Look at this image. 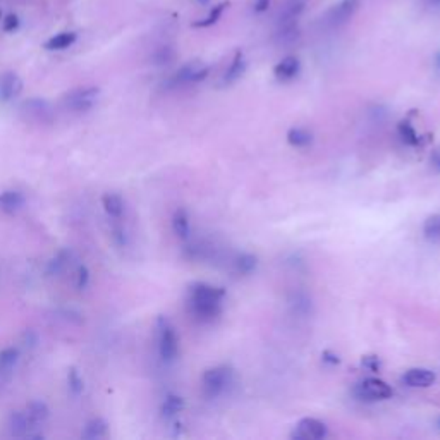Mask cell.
<instances>
[{
    "label": "cell",
    "instance_id": "28",
    "mask_svg": "<svg viewBox=\"0 0 440 440\" xmlns=\"http://www.w3.org/2000/svg\"><path fill=\"white\" fill-rule=\"evenodd\" d=\"M256 268V256L251 253H243L236 258V270L239 273H251Z\"/></svg>",
    "mask_w": 440,
    "mask_h": 440
},
{
    "label": "cell",
    "instance_id": "40",
    "mask_svg": "<svg viewBox=\"0 0 440 440\" xmlns=\"http://www.w3.org/2000/svg\"><path fill=\"white\" fill-rule=\"evenodd\" d=\"M432 167H434L435 172H440V150H435L434 153L430 155Z\"/></svg>",
    "mask_w": 440,
    "mask_h": 440
},
{
    "label": "cell",
    "instance_id": "15",
    "mask_svg": "<svg viewBox=\"0 0 440 440\" xmlns=\"http://www.w3.org/2000/svg\"><path fill=\"white\" fill-rule=\"evenodd\" d=\"M304 11V0H284L277 16V25L279 23H298L299 16Z\"/></svg>",
    "mask_w": 440,
    "mask_h": 440
},
{
    "label": "cell",
    "instance_id": "32",
    "mask_svg": "<svg viewBox=\"0 0 440 440\" xmlns=\"http://www.w3.org/2000/svg\"><path fill=\"white\" fill-rule=\"evenodd\" d=\"M2 26H4V31L13 33V31H16L19 28V18L16 14H7L6 18H4Z\"/></svg>",
    "mask_w": 440,
    "mask_h": 440
},
{
    "label": "cell",
    "instance_id": "4",
    "mask_svg": "<svg viewBox=\"0 0 440 440\" xmlns=\"http://www.w3.org/2000/svg\"><path fill=\"white\" fill-rule=\"evenodd\" d=\"M232 371L227 367L210 368L203 374V392L207 398H217L229 387Z\"/></svg>",
    "mask_w": 440,
    "mask_h": 440
},
{
    "label": "cell",
    "instance_id": "12",
    "mask_svg": "<svg viewBox=\"0 0 440 440\" xmlns=\"http://www.w3.org/2000/svg\"><path fill=\"white\" fill-rule=\"evenodd\" d=\"M435 374L432 370H427V368H411L408 370L406 374L403 375V383H406L408 387H413V388H425L434 386L435 382Z\"/></svg>",
    "mask_w": 440,
    "mask_h": 440
},
{
    "label": "cell",
    "instance_id": "10",
    "mask_svg": "<svg viewBox=\"0 0 440 440\" xmlns=\"http://www.w3.org/2000/svg\"><path fill=\"white\" fill-rule=\"evenodd\" d=\"M23 91V81L16 73H6L0 78V100L4 104H9L14 98H18Z\"/></svg>",
    "mask_w": 440,
    "mask_h": 440
},
{
    "label": "cell",
    "instance_id": "26",
    "mask_svg": "<svg viewBox=\"0 0 440 440\" xmlns=\"http://www.w3.org/2000/svg\"><path fill=\"white\" fill-rule=\"evenodd\" d=\"M423 234H425L427 239L437 241L440 239V213L428 217L423 224Z\"/></svg>",
    "mask_w": 440,
    "mask_h": 440
},
{
    "label": "cell",
    "instance_id": "44",
    "mask_svg": "<svg viewBox=\"0 0 440 440\" xmlns=\"http://www.w3.org/2000/svg\"><path fill=\"white\" fill-rule=\"evenodd\" d=\"M0 18H2V13H0Z\"/></svg>",
    "mask_w": 440,
    "mask_h": 440
},
{
    "label": "cell",
    "instance_id": "17",
    "mask_svg": "<svg viewBox=\"0 0 440 440\" xmlns=\"http://www.w3.org/2000/svg\"><path fill=\"white\" fill-rule=\"evenodd\" d=\"M102 207L110 219H121L124 213V200L117 193H105L102 196Z\"/></svg>",
    "mask_w": 440,
    "mask_h": 440
},
{
    "label": "cell",
    "instance_id": "16",
    "mask_svg": "<svg viewBox=\"0 0 440 440\" xmlns=\"http://www.w3.org/2000/svg\"><path fill=\"white\" fill-rule=\"evenodd\" d=\"M19 362V351L16 347H6L0 351V376L9 380L14 374L16 364Z\"/></svg>",
    "mask_w": 440,
    "mask_h": 440
},
{
    "label": "cell",
    "instance_id": "2",
    "mask_svg": "<svg viewBox=\"0 0 440 440\" xmlns=\"http://www.w3.org/2000/svg\"><path fill=\"white\" fill-rule=\"evenodd\" d=\"M98 98H100V88L98 86H83V88H76L64 95L62 105H64V109L71 110V112L83 114L93 109Z\"/></svg>",
    "mask_w": 440,
    "mask_h": 440
},
{
    "label": "cell",
    "instance_id": "39",
    "mask_svg": "<svg viewBox=\"0 0 440 440\" xmlns=\"http://www.w3.org/2000/svg\"><path fill=\"white\" fill-rule=\"evenodd\" d=\"M322 358H323V362L328 363V364H339V362H340L339 356L334 355V352H331V351H323Z\"/></svg>",
    "mask_w": 440,
    "mask_h": 440
},
{
    "label": "cell",
    "instance_id": "3",
    "mask_svg": "<svg viewBox=\"0 0 440 440\" xmlns=\"http://www.w3.org/2000/svg\"><path fill=\"white\" fill-rule=\"evenodd\" d=\"M157 331H158V355L165 363H172L177 358L179 352V340H177V334L174 331L172 325L165 316H160L157 320Z\"/></svg>",
    "mask_w": 440,
    "mask_h": 440
},
{
    "label": "cell",
    "instance_id": "5",
    "mask_svg": "<svg viewBox=\"0 0 440 440\" xmlns=\"http://www.w3.org/2000/svg\"><path fill=\"white\" fill-rule=\"evenodd\" d=\"M362 401H383L392 398V387L380 379H367L355 388Z\"/></svg>",
    "mask_w": 440,
    "mask_h": 440
},
{
    "label": "cell",
    "instance_id": "24",
    "mask_svg": "<svg viewBox=\"0 0 440 440\" xmlns=\"http://www.w3.org/2000/svg\"><path fill=\"white\" fill-rule=\"evenodd\" d=\"M287 141L289 145L296 146V148H304V146L311 145L313 134L304 128H292L287 133Z\"/></svg>",
    "mask_w": 440,
    "mask_h": 440
},
{
    "label": "cell",
    "instance_id": "36",
    "mask_svg": "<svg viewBox=\"0 0 440 440\" xmlns=\"http://www.w3.org/2000/svg\"><path fill=\"white\" fill-rule=\"evenodd\" d=\"M272 2L273 0H255V2H253V9H255V13H258V14L267 13L268 7L272 6Z\"/></svg>",
    "mask_w": 440,
    "mask_h": 440
},
{
    "label": "cell",
    "instance_id": "35",
    "mask_svg": "<svg viewBox=\"0 0 440 440\" xmlns=\"http://www.w3.org/2000/svg\"><path fill=\"white\" fill-rule=\"evenodd\" d=\"M114 239H116V243L119 244V246H126L128 244V236H126V231L122 227H116L114 229Z\"/></svg>",
    "mask_w": 440,
    "mask_h": 440
},
{
    "label": "cell",
    "instance_id": "23",
    "mask_svg": "<svg viewBox=\"0 0 440 440\" xmlns=\"http://www.w3.org/2000/svg\"><path fill=\"white\" fill-rule=\"evenodd\" d=\"M184 408H186V403H184V399L181 398V396L170 394V396H167V398H165V401H164V404H162L160 411H162V416H164V418L170 420V418H174V416H176L177 413H181Z\"/></svg>",
    "mask_w": 440,
    "mask_h": 440
},
{
    "label": "cell",
    "instance_id": "42",
    "mask_svg": "<svg viewBox=\"0 0 440 440\" xmlns=\"http://www.w3.org/2000/svg\"><path fill=\"white\" fill-rule=\"evenodd\" d=\"M434 61H435V62H434V64H435V67H437V69L440 71V54H437V55H435V59H434Z\"/></svg>",
    "mask_w": 440,
    "mask_h": 440
},
{
    "label": "cell",
    "instance_id": "27",
    "mask_svg": "<svg viewBox=\"0 0 440 440\" xmlns=\"http://www.w3.org/2000/svg\"><path fill=\"white\" fill-rule=\"evenodd\" d=\"M398 133H399V136H401V140L406 143V145L416 146L420 143L418 134H416L415 128L410 124V122H401V124L398 126Z\"/></svg>",
    "mask_w": 440,
    "mask_h": 440
},
{
    "label": "cell",
    "instance_id": "31",
    "mask_svg": "<svg viewBox=\"0 0 440 440\" xmlns=\"http://www.w3.org/2000/svg\"><path fill=\"white\" fill-rule=\"evenodd\" d=\"M88 284H90V270L86 265H81V267L78 268L76 287L79 289V291H85V289L88 287Z\"/></svg>",
    "mask_w": 440,
    "mask_h": 440
},
{
    "label": "cell",
    "instance_id": "6",
    "mask_svg": "<svg viewBox=\"0 0 440 440\" xmlns=\"http://www.w3.org/2000/svg\"><path fill=\"white\" fill-rule=\"evenodd\" d=\"M359 4H362V0H340L339 4H335V6L328 11L325 23L331 28L344 26L352 16L358 13Z\"/></svg>",
    "mask_w": 440,
    "mask_h": 440
},
{
    "label": "cell",
    "instance_id": "41",
    "mask_svg": "<svg viewBox=\"0 0 440 440\" xmlns=\"http://www.w3.org/2000/svg\"><path fill=\"white\" fill-rule=\"evenodd\" d=\"M427 4L430 7H440V0H427Z\"/></svg>",
    "mask_w": 440,
    "mask_h": 440
},
{
    "label": "cell",
    "instance_id": "11",
    "mask_svg": "<svg viewBox=\"0 0 440 440\" xmlns=\"http://www.w3.org/2000/svg\"><path fill=\"white\" fill-rule=\"evenodd\" d=\"M38 425V423L31 422L30 416L26 415V411H13L9 415V420H7V428H9V434L11 437L16 439H25L26 434L30 432L31 427Z\"/></svg>",
    "mask_w": 440,
    "mask_h": 440
},
{
    "label": "cell",
    "instance_id": "22",
    "mask_svg": "<svg viewBox=\"0 0 440 440\" xmlns=\"http://www.w3.org/2000/svg\"><path fill=\"white\" fill-rule=\"evenodd\" d=\"M26 415L30 416L31 422L42 425V423H45L47 420H49L50 408L43 401H30L26 406Z\"/></svg>",
    "mask_w": 440,
    "mask_h": 440
},
{
    "label": "cell",
    "instance_id": "30",
    "mask_svg": "<svg viewBox=\"0 0 440 440\" xmlns=\"http://www.w3.org/2000/svg\"><path fill=\"white\" fill-rule=\"evenodd\" d=\"M225 7H227V4H225V2L219 4V6H215V7H212L207 18H203V19H201V21H198V23H194V26H196V28L213 26L220 19V16H222V13H224Z\"/></svg>",
    "mask_w": 440,
    "mask_h": 440
},
{
    "label": "cell",
    "instance_id": "43",
    "mask_svg": "<svg viewBox=\"0 0 440 440\" xmlns=\"http://www.w3.org/2000/svg\"><path fill=\"white\" fill-rule=\"evenodd\" d=\"M198 2H200V4H201V6H208V4H210V0H198Z\"/></svg>",
    "mask_w": 440,
    "mask_h": 440
},
{
    "label": "cell",
    "instance_id": "34",
    "mask_svg": "<svg viewBox=\"0 0 440 440\" xmlns=\"http://www.w3.org/2000/svg\"><path fill=\"white\" fill-rule=\"evenodd\" d=\"M363 367L371 371H379L380 359L376 358V356H363Z\"/></svg>",
    "mask_w": 440,
    "mask_h": 440
},
{
    "label": "cell",
    "instance_id": "14",
    "mask_svg": "<svg viewBox=\"0 0 440 440\" xmlns=\"http://www.w3.org/2000/svg\"><path fill=\"white\" fill-rule=\"evenodd\" d=\"M299 67H301L299 59L289 55V57H284L283 61L275 66L273 74H275V78L279 79V81L283 83L291 81V79H295L299 74Z\"/></svg>",
    "mask_w": 440,
    "mask_h": 440
},
{
    "label": "cell",
    "instance_id": "21",
    "mask_svg": "<svg viewBox=\"0 0 440 440\" xmlns=\"http://www.w3.org/2000/svg\"><path fill=\"white\" fill-rule=\"evenodd\" d=\"M74 42H76V33H73V31H64V33H59L50 40H47L43 47H45L47 50H50V52H55V50L69 49Z\"/></svg>",
    "mask_w": 440,
    "mask_h": 440
},
{
    "label": "cell",
    "instance_id": "19",
    "mask_svg": "<svg viewBox=\"0 0 440 440\" xmlns=\"http://www.w3.org/2000/svg\"><path fill=\"white\" fill-rule=\"evenodd\" d=\"M107 428H109V425H107L105 420H102V418L90 420V422L85 425V428H83L81 439H85V440H97V439L105 437Z\"/></svg>",
    "mask_w": 440,
    "mask_h": 440
},
{
    "label": "cell",
    "instance_id": "8",
    "mask_svg": "<svg viewBox=\"0 0 440 440\" xmlns=\"http://www.w3.org/2000/svg\"><path fill=\"white\" fill-rule=\"evenodd\" d=\"M208 66L201 61H191L184 64L174 74V85H191V83H200L208 76Z\"/></svg>",
    "mask_w": 440,
    "mask_h": 440
},
{
    "label": "cell",
    "instance_id": "25",
    "mask_svg": "<svg viewBox=\"0 0 440 440\" xmlns=\"http://www.w3.org/2000/svg\"><path fill=\"white\" fill-rule=\"evenodd\" d=\"M67 261H69V251H66V249H61V251H59L57 255H55L54 258L49 261V265H47V275L49 277L59 275V273H61L66 268Z\"/></svg>",
    "mask_w": 440,
    "mask_h": 440
},
{
    "label": "cell",
    "instance_id": "9",
    "mask_svg": "<svg viewBox=\"0 0 440 440\" xmlns=\"http://www.w3.org/2000/svg\"><path fill=\"white\" fill-rule=\"evenodd\" d=\"M323 437H327V425L316 418H303L292 434V439L296 440H320Z\"/></svg>",
    "mask_w": 440,
    "mask_h": 440
},
{
    "label": "cell",
    "instance_id": "38",
    "mask_svg": "<svg viewBox=\"0 0 440 440\" xmlns=\"http://www.w3.org/2000/svg\"><path fill=\"white\" fill-rule=\"evenodd\" d=\"M157 64H167V62H170V59H172V52H170L169 49H162L160 52L157 54Z\"/></svg>",
    "mask_w": 440,
    "mask_h": 440
},
{
    "label": "cell",
    "instance_id": "33",
    "mask_svg": "<svg viewBox=\"0 0 440 440\" xmlns=\"http://www.w3.org/2000/svg\"><path fill=\"white\" fill-rule=\"evenodd\" d=\"M295 308H296V311H299V313H307L308 310H310V307H311V303H310V299L307 298V296L304 295H299V296H296V299H295Z\"/></svg>",
    "mask_w": 440,
    "mask_h": 440
},
{
    "label": "cell",
    "instance_id": "13",
    "mask_svg": "<svg viewBox=\"0 0 440 440\" xmlns=\"http://www.w3.org/2000/svg\"><path fill=\"white\" fill-rule=\"evenodd\" d=\"M26 203L25 194L21 191H16V189H6V191L0 193V212L6 213V215H14L19 210H23Z\"/></svg>",
    "mask_w": 440,
    "mask_h": 440
},
{
    "label": "cell",
    "instance_id": "29",
    "mask_svg": "<svg viewBox=\"0 0 440 440\" xmlns=\"http://www.w3.org/2000/svg\"><path fill=\"white\" fill-rule=\"evenodd\" d=\"M67 386H69V391L74 396H79L85 391V382H83L81 375H79V371L74 367H71L69 371H67Z\"/></svg>",
    "mask_w": 440,
    "mask_h": 440
},
{
    "label": "cell",
    "instance_id": "7",
    "mask_svg": "<svg viewBox=\"0 0 440 440\" xmlns=\"http://www.w3.org/2000/svg\"><path fill=\"white\" fill-rule=\"evenodd\" d=\"M21 109L26 119L38 122V124H50L54 121L52 107H50L49 102L42 100V98H30V100L23 104Z\"/></svg>",
    "mask_w": 440,
    "mask_h": 440
},
{
    "label": "cell",
    "instance_id": "18",
    "mask_svg": "<svg viewBox=\"0 0 440 440\" xmlns=\"http://www.w3.org/2000/svg\"><path fill=\"white\" fill-rule=\"evenodd\" d=\"M172 231L179 239H188L191 227H189V217L184 208H177L172 215Z\"/></svg>",
    "mask_w": 440,
    "mask_h": 440
},
{
    "label": "cell",
    "instance_id": "37",
    "mask_svg": "<svg viewBox=\"0 0 440 440\" xmlns=\"http://www.w3.org/2000/svg\"><path fill=\"white\" fill-rule=\"evenodd\" d=\"M23 343H25V346H30L33 347L35 344L38 343V335L35 334L33 331H26L25 334H23Z\"/></svg>",
    "mask_w": 440,
    "mask_h": 440
},
{
    "label": "cell",
    "instance_id": "20",
    "mask_svg": "<svg viewBox=\"0 0 440 440\" xmlns=\"http://www.w3.org/2000/svg\"><path fill=\"white\" fill-rule=\"evenodd\" d=\"M244 71H246V61H244V55L241 52H237L236 55H234L231 66H229L227 71H225L224 83L225 85H231V83L237 81V79L243 76Z\"/></svg>",
    "mask_w": 440,
    "mask_h": 440
},
{
    "label": "cell",
    "instance_id": "1",
    "mask_svg": "<svg viewBox=\"0 0 440 440\" xmlns=\"http://www.w3.org/2000/svg\"><path fill=\"white\" fill-rule=\"evenodd\" d=\"M225 291L205 283H194L189 285L188 291V308L189 313L198 322H213L222 313V299Z\"/></svg>",
    "mask_w": 440,
    "mask_h": 440
}]
</instances>
